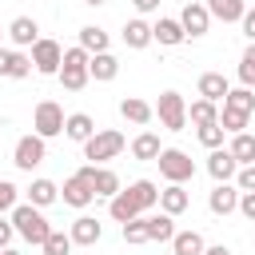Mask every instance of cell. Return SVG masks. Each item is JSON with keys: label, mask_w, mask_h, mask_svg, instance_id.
I'll list each match as a JSON object with an SVG mask.
<instances>
[{"label": "cell", "mask_w": 255, "mask_h": 255, "mask_svg": "<svg viewBox=\"0 0 255 255\" xmlns=\"http://www.w3.org/2000/svg\"><path fill=\"white\" fill-rule=\"evenodd\" d=\"M8 219H12L16 235H20L24 243H32V247H40V243L48 239V231H52V223L44 219V211L32 207V203H16V207L8 211Z\"/></svg>", "instance_id": "6da1fadb"}, {"label": "cell", "mask_w": 255, "mask_h": 255, "mask_svg": "<svg viewBox=\"0 0 255 255\" xmlns=\"http://www.w3.org/2000/svg\"><path fill=\"white\" fill-rule=\"evenodd\" d=\"M124 147H128L124 131H116V128H100V131L84 143V159H92L96 167H104V163H108V159H116Z\"/></svg>", "instance_id": "7a4b0ae2"}, {"label": "cell", "mask_w": 255, "mask_h": 255, "mask_svg": "<svg viewBox=\"0 0 255 255\" xmlns=\"http://www.w3.org/2000/svg\"><path fill=\"white\" fill-rule=\"evenodd\" d=\"M88 60H92V56H88L80 44H76V48H64V60H60V72H56V76H60V84H64L68 92H80V88L88 84Z\"/></svg>", "instance_id": "3957f363"}, {"label": "cell", "mask_w": 255, "mask_h": 255, "mask_svg": "<svg viewBox=\"0 0 255 255\" xmlns=\"http://www.w3.org/2000/svg\"><path fill=\"white\" fill-rule=\"evenodd\" d=\"M60 199H64L68 207H76V211H84V207L96 199V191H92V163H84L76 175H68V179H64Z\"/></svg>", "instance_id": "277c9868"}, {"label": "cell", "mask_w": 255, "mask_h": 255, "mask_svg": "<svg viewBox=\"0 0 255 255\" xmlns=\"http://www.w3.org/2000/svg\"><path fill=\"white\" fill-rule=\"evenodd\" d=\"M155 163H159V175H163L167 183H187V179L195 175V159H191L187 151H179V147H163Z\"/></svg>", "instance_id": "5b68a950"}, {"label": "cell", "mask_w": 255, "mask_h": 255, "mask_svg": "<svg viewBox=\"0 0 255 255\" xmlns=\"http://www.w3.org/2000/svg\"><path fill=\"white\" fill-rule=\"evenodd\" d=\"M32 131L40 139H52V135H64V108L56 100H40L36 112H32Z\"/></svg>", "instance_id": "8992f818"}, {"label": "cell", "mask_w": 255, "mask_h": 255, "mask_svg": "<svg viewBox=\"0 0 255 255\" xmlns=\"http://www.w3.org/2000/svg\"><path fill=\"white\" fill-rule=\"evenodd\" d=\"M155 116H159V124L167 131H183L187 128V100L179 92H163L159 104H155Z\"/></svg>", "instance_id": "52a82bcc"}, {"label": "cell", "mask_w": 255, "mask_h": 255, "mask_svg": "<svg viewBox=\"0 0 255 255\" xmlns=\"http://www.w3.org/2000/svg\"><path fill=\"white\" fill-rule=\"evenodd\" d=\"M44 159H48V139H40L36 131H32V135H20V139H16L12 163H16L20 171H32V167H40Z\"/></svg>", "instance_id": "ba28073f"}, {"label": "cell", "mask_w": 255, "mask_h": 255, "mask_svg": "<svg viewBox=\"0 0 255 255\" xmlns=\"http://www.w3.org/2000/svg\"><path fill=\"white\" fill-rule=\"evenodd\" d=\"M28 56H32V72H40V76H56V72H60V60H64V48H60L56 40H44V36H40V40L32 44Z\"/></svg>", "instance_id": "9c48e42d"}, {"label": "cell", "mask_w": 255, "mask_h": 255, "mask_svg": "<svg viewBox=\"0 0 255 255\" xmlns=\"http://www.w3.org/2000/svg\"><path fill=\"white\" fill-rule=\"evenodd\" d=\"M179 28H183V36H187V40H199V36H207V28H211V16H207V8H203L199 0L183 4V12H179Z\"/></svg>", "instance_id": "30bf717a"}, {"label": "cell", "mask_w": 255, "mask_h": 255, "mask_svg": "<svg viewBox=\"0 0 255 255\" xmlns=\"http://www.w3.org/2000/svg\"><path fill=\"white\" fill-rule=\"evenodd\" d=\"M96 131H100V128H96V120H92L88 112H72V116H64V135H68L72 143H80V147H84Z\"/></svg>", "instance_id": "8fae6325"}, {"label": "cell", "mask_w": 255, "mask_h": 255, "mask_svg": "<svg viewBox=\"0 0 255 255\" xmlns=\"http://www.w3.org/2000/svg\"><path fill=\"white\" fill-rule=\"evenodd\" d=\"M68 235H72V243H76V247H96V243L104 239V223H100V219H92V215H80V219L68 227Z\"/></svg>", "instance_id": "7c38bea8"}, {"label": "cell", "mask_w": 255, "mask_h": 255, "mask_svg": "<svg viewBox=\"0 0 255 255\" xmlns=\"http://www.w3.org/2000/svg\"><path fill=\"white\" fill-rule=\"evenodd\" d=\"M187 36H183V28H179V20H171V16H159L155 24H151V44H159V48H179Z\"/></svg>", "instance_id": "4fadbf2b"}, {"label": "cell", "mask_w": 255, "mask_h": 255, "mask_svg": "<svg viewBox=\"0 0 255 255\" xmlns=\"http://www.w3.org/2000/svg\"><path fill=\"white\" fill-rule=\"evenodd\" d=\"M235 171H239V163L231 159V151H227V147H215V151L207 155V175H211L215 183H231V179H235Z\"/></svg>", "instance_id": "5bb4252c"}, {"label": "cell", "mask_w": 255, "mask_h": 255, "mask_svg": "<svg viewBox=\"0 0 255 255\" xmlns=\"http://www.w3.org/2000/svg\"><path fill=\"white\" fill-rule=\"evenodd\" d=\"M8 40L24 52V48H32V44L40 40V24H36L32 16H16V20L8 24Z\"/></svg>", "instance_id": "9a60e30c"}, {"label": "cell", "mask_w": 255, "mask_h": 255, "mask_svg": "<svg viewBox=\"0 0 255 255\" xmlns=\"http://www.w3.org/2000/svg\"><path fill=\"white\" fill-rule=\"evenodd\" d=\"M120 116H124L128 124L143 128V124H151V120H155V108H151L147 100H139V96H124V100H120Z\"/></svg>", "instance_id": "2e32d148"}, {"label": "cell", "mask_w": 255, "mask_h": 255, "mask_svg": "<svg viewBox=\"0 0 255 255\" xmlns=\"http://www.w3.org/2000/svg\"><path fill=\"white\" fill-rule=\"evenodd\" d=\"M187 207H191V195L183 191V183H167V187L159 191V211H163V215L175 219V215H183Z\"/></svg>", "instance_id": "e0dca14e"}, {"label": "cell", "mask_w": 255, "mask_h": 255, "mask_svg": "<svg viewBox=\"0 0 255 255\" xmlns=\"http://www.w3.org/2000/svg\"><path fill=\"white\" fill-rule=\"evenodd\" d=\"M207 207H211V215H231V211L239 207V187H231V183H215L211 195H207Z\"/></svg>", "instance_id": "ac0fdd59"}, {"label": "cell", "mask_w": 255, "mask_h": 255, "mask_svg": "<svg viewBox=\"0 0 255 255\" xmlns=\"http://www.w3.org/2000/svg\"><path fill=\"white\" fill-rule=\"evenodd\" d=\"M116 76H120V60H116L112 52H100V56L88 60V80H96V84H112Z\"/></svg>", "instance_id": "d6986e66"}, {"label": "cell", "mask_w": 255, "mask_h": 255, "mask_svg": "<svg viewBox=\"0 0 255 255\" xmlns=\"http://www.w3.org/2000/svg\"><path fill=\"white\" fill-rule=\"evenodd\" d=\"M124 191L131 195V203L139 207V215H147V211H151V207L159 203V187H155L151 179H135V183H128Z\"/></svg>", "instance_id": "ffe728a7"}, {"label": "cell", "mask_w": 255, "mask_h": 255, "mask_svg": "<svg viewBox=\"0 0 255 255\" xmlns=\"http://www.w3.org/2000/svg\"><path fill=\"white\" fill-rule=\"evenodd\" d=\"M203 8H207L211 20H223V24H239L243 12H247L243 0H203Z\"/></svg>", "instance_id": "44dd1931"}, {"label": "cell", "mask_w": 255, "mask_h": 255, "mask_svg": "<svg viewBox=\"0 0 255 255\" xmlns=\"http://www.w3.org/2000/svg\"><path fill=\"white\" fill-rule=\"evenodd\" d=\"M231 92L227 76L223 72H203L199 76V100H211V104H223V96Z\"/></svg>", "instance_id": "7402d4cb"}, {"label": "cell", "mask_w": 255, "mask_h": 255, "mask_svg": "<svg viewBox=\"0 0 255 255\" xmlns=\"http://www.w3.org/2000/svg\"><path fill=\"white\" fill-rule=\"evenodd\" d=\"M120 187H124V183H120V175H116L112 167H96V163H92V191H96V199H112Z\"/></svg>", "instance_id": "603a6c76"}, {"label": "cell", "mask_w": 255, "mask_h": 255, "mask_svg": "<svg viewBox=\"0 0 255 255\" xmlns=\"http://www.w3.org/2000/svg\"><path fill=\"white\" fill-rule=\"evenodd\" d=\"M124 44H128L131 52H139V48H147V44H151V24H147L143 16H135V20H128V24H124Z\"/></svg>", "instance_id": "cb8c5ba5"}, {"label": "cell", "mask_w": 255, "mask_h": 255, "mask_svg": "<svg viewBox=\"0 0 255 255\" xmlns=\"http://www.w3.org/2000/svg\"><path fill=\"white\" fill-rule=\"evenodd\" d=\"M159 151H163V147H159V135H155V131H139V135L131 139V155L143 159V163H155Z\"/></svg>", "instance_id": "d4e9b609"}, {"label": "cell", "mask_w": 255, "mask_h": 255, "mask_svg": "<svg viewBox=\"0 0 255 255\" xmlns=\"http://www.w3.org/2000/svg\"><path fill=\"white\" fill-rule=\"evenodd\" d=\"M56 199H60V187H56L52 179H32V187H28V203H32V207L44 211V207H52Z\"/></svg>", "instance_id": "484cf974"}, {"label": "cell", "mask_w": 255, "mask_h": 255, "mask_svg": "<svg viewBox=\"0 0 255 255\" xmlns=\"http://www.w3.org/2000/svg\"><path fill=\"white\" fill-rule=\"evenodd\" d=\"M147 219V243H171V235H175V219L171 215H143Z\"/></svg>", "instance_id": "4316f807"}, {"label": "cell", "mask_w": 255, "mask_h": 255, "mask_svg": "<svg viewBox=\"0 0 255 255\" xmlns=\"http://www.w3.org/2000/svg\"><path fill=\"white\" fill-rule=\"evenodd\" d=\"M80 48H84L88 56L108 52V32H104L100 24H84V28H80Z\"/></svg>", "instance_id": "83f0119b"}, {"label": "cell", "mask_w": 255, "mask_h": 255, "mask_svg": "<svg viewBox=\"0 0 255 255\" xmlns=\"http://www.w3.org/2000/svg\"><path fill=\"white\" fill-rule=\"evenodd\" d=\"M108 215H112L116 223H128V219H135V215H139V207H135V203H131V195L120 187V191L108 199Z\"/></svg>", "instance_id": "f1b7e54d"}, {"label": "cell", "mask_w": 255, "mask_h": 255, "mask_svg": "<svg viewBox=\"0 0 255 255\" xmlns=\"http://www.w3.org/2000/svg\"><path fill=\"white\" fill-rule=\"evenodd\" d=\"M203 235L199 231H175L171 235V255H203Z\"/></svg>", "instance_id": "f546056e"}, {"label": "cell", "mask_w": 255, "mask_h": 255, "mask_svg": "<svg viewBox=\"0 0 255 255\" xmlns=\"http://www.w3.org/2000/svg\"><path fill=\"white\" fill-rule=\"evenodd\" d=\"M227 151H231V159L243 167V163H255V135H247V131H239V135H231V143H227Z\"/></svg>", "instance_id": "4dcf8cb0"}, {"label": "cell", "mask_w": 255, "mask_h": 255, "mask_svg": "<svg viewBox=\"0 0 255 255\" xmlns=\"http://www.w3.org/2000/svg\"><path fill=\"white\" fill-rule=\"evenodd\" d=\"M223 108L251 116V112H255V92H251V88H231V92L223 96Z\"/></svg>", "instance_id": "1f68e13d"}, {"label": "cell", "mask_w": 255, "mask_h": 255, "mask_svg": "<svg viewBox=\"0 0 255 255\" xmlns=\"http://www.w3.org/2000/svg\"><path fill=\"white\" fill-rule=\"evenodd\" d=\"M187 120H191L195 128H207V124L219 120V104H211V100H195V104L187 108Z\"/></svg>", "instance_id": "d6a6232c"}, {"label": "cell", "mask_w": 255, "mask_h": 255, "mask_svg": "<svg viewBox=\"0 0 255 255\" xmlns=\"http://www.w3.org/2000/svg\"><path fill=\"white\" fill-rule=\"evenodd\" d=\"M72 247H76V243H72V235H68V231H56V227H52V231H48V239L40 243V251H44V255H72Z\"/></svg>", "instance_id": "836d02e7"}, {"label": "cell", "mask_w": 255, "mask_h": 255, "mask_svg": "<svg viewBox=\"0 0 255 255\" xmlns=\"http://www.w3.org/2000/svg\"><path fill=\"white\" fill-rule=\"evenodd\" d=\"M120 235H124V243H131V247L147 243V219H143V215H135V219L120 223Z\"/></svg>", "instance_id": "e575fe53"}, {"label": "cell", "mask_w": 255, "mask_h": 255, "mask_svg": "<svg viewBox=\"0 0 255 255\" xmlns=\"http://www.w3.org/2000/svg\"><path fill=\"white\" fill-rule=\"evenodd\" d=\"M32 76V56L28 52H8V80H28Z\"/></svg>", "instance_id": "d590c367"}, {"label": "cell", "mask_w": 255, "mask_h": 255, "mask_svg": "<svg viewBox=\"0 0 255 255\" xmlns=\"http://www.w3.org/2000/svg\"><path fill=\"white\" fill-rule=\"evenodd\" d=\"M239 84L243 88H255V44H247L243 56H239Z\"/></svg>", "instance_id": "8d00e7d4"}, {"label": "cell", "mask_w": 255, "mask_h": 255, "mask_svg": "<svg viewBox=\"0 0 255 255\" xmlns=\"http://www.w3.org/2000/svg\"><path fill=\"white\" fill-rule=\"evenodd\" d=\"M195 135H199V143H203L207 151H215V147H223V135H227V131H223L219 120H215V124H207V128H195Z\"/></svg>", "instance_id": "74e56055"}, {"label": "cell", "mask_w": 255, "mask_h": 255, "mask_svg": "<svg viewBox=\"0 0 255 255\" xmlns=\"http://www.w3.org/2000/svg\"><path fill=\"white\" fill-rule=\"evenodd\" d=\"M16 199H20V187L12 179H0V215H8L16 207Z\"/></svg>", "instance_id": "f35d334b"}, {"label": "cell", "mask_w": 255, "mask_h": 255, "mask_svg": "<svg viewBox=\"0 0 255 255\" xmlns=\"http://www.w3.org/2000/svg\"><path fill=\"white\" fill-rule=\"evenodd\" d=\"M235 187H239V191H255V163H243V167L235 171Z\"/></svg>", "instance_id": "ab89813d"}, {"label": "cell", "mask_w": 255, "mask_h": 255, "mask_svg": "<svg viewBox=\"0 0 255 255\" xmlns=\"http://www.w3.org/2000/svg\"><path fill=\"white\" fill-rule=\"evenodd\" d=\"M235 211L255 223V191H239V207H235Z\"/></svg>", "instance_id": "60d3db41"}, {"label": "cell", "mask_w": 255, "mask_h": 255, "mask_svg": "<svg viewBox=\"0 0 255 255\" xmlns=\"http://www.w3.org/2000/svg\"><path fill=\"white\" fill-rule=\"evenodd\" d=\"M12 235H16L12 219H4V215H0V251H4V247H12Z\"/></svg>", "instance_id": "b9f144b4"}, {"label": "cell", "mask_w": 255, "mask_h": 255, "mask_svg": "<svg viewBox=\"0 0 255 255\" xmlns=\"http://www.w3.org/2000/svg\"><path fill=\"white\" fill-rule=\"evenodd\" d=\"M239 24H243V36H247V40H251V44H255V8H247V12H243V20H239Z\"/></svg>", "instance_id": "7bdbcfd3"}, {"label": "cell", "mask_w": 255, "mask_h": 255, "mask_svg": "<svg viewBox=\"0 0 255 255\" xmlns=\"http://www.w3.org/2000/svg\"><path fill=\"white\" fill-rule=\"evenodd\" d=\"M131 4H135V12H139V16H147V12H155V8H159V0H131Z\"/></svg>", "instance_id": "ee69618b"}, {"label": "cell", "mask_w": 255, "mask_h": 255, "mask_svg": "<svg viewBox=\"0 0 255 255\" xmlns=\"http://www.w3.org/2000/svg\"><path fill=\"white\" fill-rule=\"evenodd\" d=\"M203 255H231V247L227 243H211V247H203Z\"/></svg>", "instance_id": "f6af8a7d"}, {"label": "cell", "mask_w": 255, "mask_h": 255, "mask_svg": "<svg viewBox=\"0 0 255 255\" xmlns=\"http://www.w3.org/2000/svg\"><path fill=\"white\" fill-rule=\"evenodd\" d=\"M0 76H8V48H0Z\"/></svg>", "instance_id": "bcb514c9"}, {"label": "cell", "mask_w": 255, "mask_h": 255, "mask_svg": "<svg viewBox=\"0 0 255 255\" xmlns=\"http://www.w3.org/2000/svg\"><path fill=\"white\" fill-rule=\"evenodd\" d=\"M84 4H92V8H100V4H108V0H84Z\"/></svg>", "instance_id": "7dc6e473"}, {"label": "cell", "mask_w": 255, "mask_h": 255, "mask_svg": "<svg viewBox=\"0 0 255 255\" xmlns=\"http://www.w3.org/2000/svg\"><path fill=\"white\" fill-rule=\"evenodd\" d=\"M0 255H20V251H16V247H4V251H0Z\"/></svg>", "instance_id": "c3c4849f"}, {"label": "cell", "mask_w": 255, "mask_h": 255, "mask_svg": "<svg viewBox=\"0 0 255 255\" xmlns=\"http://www.w3.org/2000/svg\"><path fill=\"white\" fill-rule=\"evenodd\" d=\"M0 40H4V32H0ZM0 48H4V44H0Z\"/></svg>", "instance_id": "681fc988"}, {"label": "cell", "mask_w": 255, "mask_h": 255, "mask_svg": "<svg viewBox=\"0 0 255 255\" xmlns=\"http://www.w3.org/2000/svg\"><path fill=\"white\" fill-rule=\"evenodd\" d=\"M251 239H255V231H251Z\"/></svg>", "instance_id": "f907efd6"}]
</instances>
